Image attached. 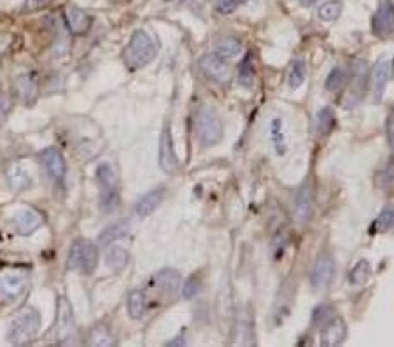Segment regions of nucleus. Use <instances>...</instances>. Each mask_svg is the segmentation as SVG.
<instances>
[{"instance_id":"39448f33","label":"nucleus","mask_w":394,"mask_h":347,"mask_svg":"<svg viewBox=\"0 0 394 347\" xmlns=\"http://www.w3.org/2000/svg\"><path fill=\"white\" fill-rule=\"evenodd\" d=\"M76 335V320H74L72 306L65 296H60L56 303V321H55V342L56 344H70Z\"/></svg>"},{"instance_id":"bb28decb","label":"nucleus","mask_w":394,"mask_h":347,"mask_svg":"<svg viewBox=\"0 0 394 347\" xmlns=\"http://www.w3.org/2000/svg\"><path fill=\"white\" fill-rule=\"evenodd\" d=\"M129 223H116V225L109 226V228H105L104 232L100 233V244H112L114 240H119L129 235Z\"/></svg>"},{"instance_id":"a211bd4d","label":"nucleus","mask_w":394,"mask_h":347,"mask_svg":"<svg viewBox=\"0 0 394 347\" xmlns=\"http://www.w3.org/2000/svg\"><path fill=\"white\" fill-rule=\"evenodd\" d=\"M310 209H312V188L310 184L305 183L303 186H300V190L296 191L293 205V216L298 223H305L310 218Z\"/></svg>"},{"instance_id":"f704fd0d","label":"nucleus","mask_w":394,"mask_h":347,"mask_svg":"<svg viewBox=\"0 0 394 347\" xmlns=\"http://www.w3.org/2000/svg\"><path fill=\"white\" fill-rule=\"evenodd\" d=\"M280 119L275 118L270 125V133H272V140L277 148V155H284L286 153V143H284V133L280 130Z\"/></svg>"},{"instance_id":"7c9ffc66","label":"nucleus","mask_w":394,"mask_h":347,"mask_svg":"<svg viewBox=\"0 0 394 347\" xmlns=\"http://www.w3.org/2000/svg\"><path fill=\"white\" fill-rule=\"evenodd\" d=\"M374 230L379 233H386L394 230V207H386L375 219Z\"/></svg>"},{"instance_id":"a18cd8bd","label":"nucleus","mask_w":394,"mask_h":347,"mask_svg":"<svg viewBox=\"0 0 394 347\" xmlns=\"http://www.w3.org/2000/svg\"><path fill=\"white\" fill-rule=\"evenodd\" d=\"M393 76H394V62H393Z\"/></svg>"},{"instance_id":"1a4fd4ad","label":"nucleus","mask_w":394,"mask_h":347,"mask_svg":"<svg viewBox=\"0 0 394 347\" xmlns=\"http://www.w3.org/2000/svg\"><path fill=\"white\" fill-rule=\"evenodd\" d=\"M42 223H44V218L41 212L32 207L21 209V211L14 212V216L11 218V225L18 235H30L35 230L41 228Z\"/></svg>"},{"instance_id":"412c9836","label":"nucleus","mask_w":394,"mask_h":347,"mask_svg":"<svg viewBox=\"0 0 394 347\" xmlns=\"http://www.w3.org/2000/svg\"><path fill=\"white\" fill-rule=\"evenodd\" d=\"M163 197H165V188H156V190L149 191L147 195H144V197L137 202V214L140 216V218H147V216L162 204Z\"/></svg>"},{"instance_id":"aec40b11","label":"nucleus","mask_w":394,"mask_h":347,"mask_svg":"<svg viewBox=\"0 0 394 347\" xmlns=\"http://www.w3.org/2000/svg\"><path fill=\"white\" fill-rule=\"evenodd\" d=\"M152 282H155L165 295L172 296L180 289V274L177 270H172V268H165V270L158 272V274L155 275Z\"/></svg>"},{"instance_id":"0eeeda50","label":"nucleus","mask_w":394,"mask_h":347,"mask_svg":"<svg viewBox=\"0 0 394 347\" xmlns=\"http://www.w3.org/2000/svg\"><path fill=\"white\" fill-rule=\"evenodd\" d=\"M333 275H335V260L329 253H321L315 258L314 265H312L310 270V284L312 288L322 292V289L328 288L333 281Z\"/></svg>"},{"instance_id":"9d476101","label":"nucleus","mask_w":394,"mask_h":347,"mask_svg":"<svg viewBox=\"0 0 394 347\" xmlns=\"http://www.w3.org/2000/svg\"><path fill=\"white\" fill-rule=\"evenodd\" d=\"M159 167L165 172L173 174L179 169V158H177L176 150H173V139L170 125L165 126L159 139Z\"/></svg>"},{"instance_id":"4be33fe9","label":"nucleus","mask_w":394,"mask_h":347,"mask_svg":"<svg viewBox=\"0 0 394 347\" xmlns=\"http://www.w3.org/2000/svg\"><path fill=\"white\" fill-rule=\"evenodd\" d=\"M389 63L388 62H381L377 63V67L374 69V74H372V83H374V95L375 100H381L382 95H384L386 86H388L389 81Z\"/></svg>"},{"instance_id":"4468645a","label":"nucleus","mask_w":394,"mask_h":347,"mask_svg":"<svg viewBox=\"0 0 394 347\" xmlns=\"http://www.w3.org/2000/svg\"><path fill=\"white\" fill-rule=\"evenodd\" d=\"M198 65H200L202 72H204L209 79L216 81V83H225V81L228 79V67H226L225 60L216 55V53L202 56Z\"/></svg>"},{"instance_id":"423d86ee","label":"nucleus","mask_w":394,"mask_h":347,"mask_svg":"<svg viewBox=\"0 0 394 347\" xmlns=\"http://www.w3.org/2000/svg\"><path fill=\"white\" fill-rule=\"evenodd\" d=\"M97 181L100 184V205L105 212L114 211L118 205V177L109 164L97 167Z\"/></svg>"},{"instance_id":"e433bc0d","label":"nucleus","mask_w":394,"mask_h":347,"mask_svg":"<svg viewBox=\"0 0 394 347\" xmlns=\"http://www.w3.org/2000/svg\"><path fill=\"white\" fill-rule=\"evenodd\" d=\"M331 317H333L331 307H326V306L317 307L314 313V325H321V323L326 325L329 320H331Z\"/></svg>"},{"instance_id":"ddd939ff","label":"nucleus","mask_w":394,"mask_h":347,"mask_svg":"<svg viewBox=\"0 0 394 347\" xmlns=\"http://www.w3.org/2000/svg\"><path fill=\"white\" fill-rule=\"evenodd\" d=\"M63 18H65L67 28L72 35H84L91 28V16L88 13H84L83 9L76 6H69L63 11Z\"/></svg>"},{"instance_id":"6ab92c4d","label":"nucleus","mask_w":394,"mask_h":347,"mask_svg":"<svg viewBox=\"0 0 394 347\" xmlns=\"http://www.w3.org/2000/svg\"><path fill=\"white\" fill-rule=\"evenodd\" d=\"M6 181L14 193H21V191H25L27 188L32 186L30 174L20 164H11L9 167L6 169Z\"/></svg>"},{"instance_id":"c756f323","label":"nucleus","mask_w":394,"mask_h":347,"mask_svg":"<svg viewBox=\"0 0 394 347\" xmlns=\"http://www.w3.org/2000/svg\"><path fill=\"white\" fill-rule=\"evenodd\" d=\"M254 83V67H253V58L246 56L242 60L239 67V84L244 88H251Z\"/></svg>"},{"instance_id":"f03ea898","label":"nucleus","mask_w":394,"mask_h":347,"mask_svg":"<svg viewBox=\"0 0 394 347\" xmlns=\"http://www.w3.org/2000/svg\"><path fill=\"white\" fill-rule=\"evenodd\" d=\"M156 58V46L151 35L144 30H137L131 35L129 46L123 51V62L130 70H137L151 63Z\"/></svg>"},{"instance_id":"dca6fc26","label":"nucleus","mask_w":394,"mask_h":347,"mask_svg":"<svg viewBox=\"0 0 394 347\" xmlns=\"http://www.w3.org/2000/svg\"><path fill=\"white\" fill-rule=\"evenodd\" d=\"M347 339V325L342 317L333 316L331 320L326 323L324 330L321 334V346L333 347L340 346Z\"/></svg>"},{"instance_id":"a19ab883","label":"nucleus","mask_w":394,"mask_h":347,"mask_svg":"<svg viewBox=\"0 0 394 347\" xmlns=\"http://www.w3.org/2000/svg\"><path fill=\"white\" fill-rule=\"evenodd\" d=\"M7 109H9V100H7V97L0 95V119H4V114L7 112Z\"/></svg>"},{"instance_id":"b1692460","label":"nucleus","mask_w":394,"mask_h":347,"mask_svg":"<svg viewBox=\"0 0 394 347\" xmlns=\"http://www.w3.org/2000/svg\"><path fill=\"white\" fill-rule=\"evenodd\" d=\"M88 344L109 347V346H116V341L105 325H95V327L90 330V334H88Z\"/></svg>"},{"instance_id":"f3484780","label":"nucleus","mask_w":394,"mask_h":347,"mask_svg":"<svg viewBox=\"0 0 394 347\" xmlns=\"http://www.w3.org/2000/svg\"><path fill=\"white\" fill-rule=\"evenodd\" d=\"M13 88L16 97L20 98L23 104H34L35 98H37V79H35L32 74H21V76H18L16 79H14Z\"/></svg>"},{"instance_id":"cd10ccee","label":"nucleus","mask_w":394,"mask_h":347,"mask_svg":"<svg viewBox=\"0 0 394 347\" xmlns=\"http://www.w3.org/2000/svg\"><path fill=\"white\" fill-rule=\"evenodd\" d=\"M342 2L340 0H328V2L322 4L321 7L317 9V16L321 18L322 21H336L340 18V14H342Z\"/></svg>"},{"instance_id":"4c0bfd02","label":"nucleus","mask_w":394,"mask_h":347,"mask_svg":"<svg viewBox=\"0 0 394 347\" xmlns=\"http://www.w3.org/2000/svg\"><path fill=\"white\" fill-rule=\"evenodd\" d=\"M239 0H216V9L221 14H230L237 9Z\"/></svg>"},{"instance_id":"2eb2a0df","label":"nucleus","mask_w":394,"mask_h":347,"mask_svg":"<svg viewBox=\"0 0 394 347\" xmlns=\"http://www.w3.org/2000/svg\"><path fill=\"white\" fill-rule=\"evenodd\" d=\"M41 160L53 181L62 183V181L65 179V174H67L65 160H63L62 153H60L56 148H46V150H42Z\"/></svg>"},{"instance_id":"5701e85b","label":"nucleus","mask_w":394,"mask_h":347,"mask_svg":"<svg viewBox=\"0 0 394 347\" xmlns=\"http://www.w3.org/2000/svg\"><path fill=\"white\" fill-rule=\"evenodd\" d=\"M315 133L319 137H324L335 129V112H333L331 107H324L317 112L315 116Z\"/></svg>"},{"instance_id":"37998d69","label":"nucleus","mask_w":394,"mask_h":347,"mask_svg":"<svg viewBox=\"0 0 394 347\" xmlns=\"http://www.w3.org/2000/svg\"><path fill=\"white\" fill-rule=\"evenodd\" d=\"M300 2H301V6H307L308 7V6H312V4L317 2V0H300Z\"/></svg>"},{"instance_id":"20e7f679","label":"nucleus","mask_w":394,"mask_h":347,"mask_svg":"<svg viewBox=\"0 0 394 347\" xmlns=\"http://www.w3.org/2000/svg\"><path fill=\"white\" fill-rule=\"evenodd\" d=\"M69 268L72 270H79L81 274L90 275L97 268L98 263V251L97 246L90 240L79 239L72 244L69 251Z\"/></svg>"},{"instance_id":"473e14b6","label":"nucleus","mask_w":394,"mask_h":347,"mask_svg":"<svg viewBox=\"0 0 394 347\" xmlns=\"http://www.w3.org/2000/svg\"><path fill=\"white\" fill-rule=\"evenodd\" d=\"M126 263H129V254L122 247H112L107 253V265L112 270H122Z\"/></svg>"},{"instance_id":"c03bdc74","label":"nucleus","mask_w":394,"mask_h":347,"mask_svg":"<svg viewBox=\"0 0 394 347\" xmlns=\"http://www.w3.org/2000/svg\"><path fill=\"white\" fill-rule=\"evenodd\" d=\"M166 2H172V4H183V2H188V0H166Z\"/></svg>"},{"instance_id":"f8f14e48","label":"nucleus","mask_w":394,"mask_h":347,"mask_svg":"<svg viewBox=\"0 0 394 347\" xmlns=\"http://www.w3.org/2000/svg\"><path fill=\"white\" fill-rule=\"evenodd\" d=\"M372 30L379 37H386L394 30V4L391 0H384L379 6L374 21H372Z\"/></svg>"},{"instance_id":"7ed1b4c3","label":"nucleus","mask_w":394,"mask_h":347,"mask_svg":"<svg viewBox=\"0 0 394 347\" xmlns=\"http://www.w3.org/2000/svg\"><path fill=\"white\" fill-rule=\"evenodd\" d=\"M195 132L204 148L216 146L223 139V123L214 109L200 107L195 116Z\"/></svg>"},{"instance_id":"393cba45","label":"nucleus","mask_w":394,"mask_h":347,"mask_svg":"<svg viewBox=\"0 0 394 347\" xmlns=\"http://www.w3.org/2000/svg\"><path fill=\"white\" fill-rule=\"evenodd\" d=\"M240 51V41L237 37H223L216 42L214 53L223 60L233 58Z\"/></svg>"},{"instance_id":"72a5a7b5","label":"nucleus","mask_w":394,"mask_h":347,"mask_svg":"<svg viewBox=\"0 0 394 347\" xmlns=\"http://www.w3.org/2000/svg\"><path fill=\"white\" fill-rule=\"evenodd\" d=\"M370 274H372L370 263H368L367 260H361V261H357L356 267L350 270L349 279L353 284H363V282L370 277Z\"/></svg>"},{"instance_id":"c85d7f7f","label":"nucleus","mask_w":394,"mask_h":347,"mask_svg":"<svg viewBox=\"0 0 394 347\" xmlns=\"http://www.w3.org/2000/svg\"><path fill=\"white\" fill-rule=\"evenodd\" d=\"M305 76H307V69H305V63L301 60H296V62L291 63L289 67V72H287V84L289 88L296 90L303 84Z\"/></svg>"},{"instance_id":"9b49d317","label":"nucleus","mask_w":394,"mask_h":347,"mask_svg":"<svg viewBox=\"0 0 394 347\" xmlns=\"http://www.w3.org/2000/svg\"><path fill=\"white\" fill-rule=\"evenodd\" d=\"M28 275L21 270H11L0 275V293L6 299L14 300L18 296L23 295L25 288H27Z\"/></svg>"},{"instance_id":"ea45409f","label":"nucleus","mask_w":394,"mask_h":347,"mask_svg":"<svg viewBox=\"0 0 394 347\" xmlns=\"http://www.w3.org/2000/svg\"><path fill=\"white\" fill-rule=\"evenodd\" d=\"M386 129H388L389 146H391V150L394 151V111L389 112V116H388V125H386Z\"/></svg>"},{"instance_id":"c9c22d12","label":"nucleus","mask_w":394,"mask_h":347,"mask_svg":"<svg viewBox=\"0 0 394 347\" xmlns=\"http://www.w3.org/2000/svg\"><path fill=\"white\" fill-rule=\"evenodd\" d=\"M198 288H200V277H197V274H195V275H191L186 282H184L183 295L186 296V299H191L193 295H197Z\"/></svg>"},{"instance_id":"a878e982","label":"nucleus","mask_w":394,"mask_h":347,"mask_svg":"<svg viewBox=\"0 0 394 347\" xmlns=\"http://www.w3.org/2000/svg\"><path fill=\"white\" fill-rule=\"evenodd\" d=\"M145 295L142 289H133L129 295V314L133 320H140L145 313Z\"/></svg>"},{"instance_id":"f257e3e1","label":"nucleus","mask_w":394,"mask_h":347,"mask_svg":"<svg viewBox=\"0 0 394 347\" xmlns=\"http://www.w3.org/2000/svg\"><path fill=\"white\" fill-rule=\"evenodd\" d=\"M39 327H41V316L37 309L27 306L18 310L11 320L7 328V341L14 346H25L37 337Z\"/></svg>"},{"instance_id":"79ce46f5","label":"nucleus","mask_w":394,"mask_h":347,"mask_svg":"<svg viewBox=\"0 0 394 347\" xmlns=\"http://www.w3.org/2000/svg\"><path fill=\"white\" fill-rule=\"evenodd\" d=\"M176 344H184V339L183 337H177L176 341H170L169 346H176Z\"/></svg>"},{"instance_id":"58836bf2","label":"nucleus","mask_w":394,"mask_h":347,"mask_svg":"<svg viewBox=\"0 0 394 347\" xmlns=\"http://www.w3.org/2000/svg\"><path fill=\"white\" fill-rule=\"evenodd\" d=\"M14 44V37L11 34H0V55H6Z\"/></svg>"},{"instance_id":"6e6552de","label":"nucleus","mask_w":394,"mask_h":347,"mask_svg":"<svg viewBox=\"0 0 394 347\" xmlns=\"http://www.w3.org/2000/svg\"><path fill=\"white\" fill-rule=\"evenodd\" d=\"M367 67L365 63H356L353 74H350V84L347 88V93L342 98V107L343 109H353L363 100L365 88H367Z\"/></svg>"},{"instance_id":"2f4dec72","label":"nucleus","mask_w":394,"mask_h":347,"mask_svg":"<svg viewBox=\"0 0 394 347\" xmlns=\"http://www.w3.org/2000/svg\"><path fill=\"white\" fill-rule=\"evenodd\" d=\"M346 79H347L346 69H343V67H335V69L328 74V77H326V83H324L326 90L339 91L340 88L346 84Z\"/></svg>"}]
</instances>
